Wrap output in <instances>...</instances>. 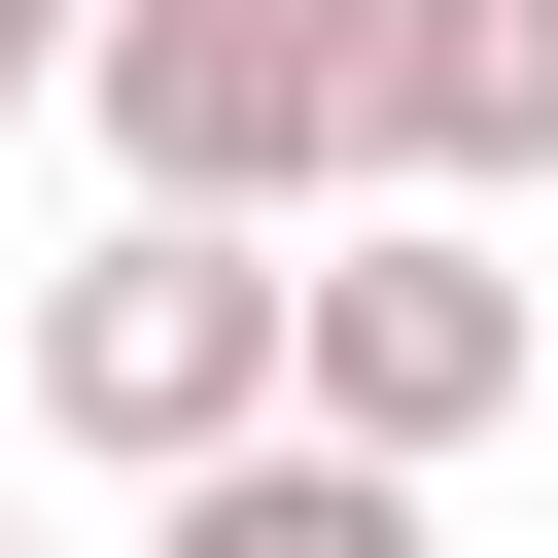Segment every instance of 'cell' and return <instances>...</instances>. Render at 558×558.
<instances>
[{"label": "cell", "instance_id": "cell-1", "mask_svg": "<svg viewBox=\"0 0 558 558\" xmlns=\"http://www.w3.org/2000/svg\"><path fill=\"white\" fill-rule=\"evenodd\" d=\"M35 418H70L105 488L244 453V418H279V244H244V209H105V244L35 279Z\"/></svg>", "mask_w": 558, "mask_h": 558}, {"label": "cell", "instance_id": "cell-2", "mask_svg": "<svg viewBox=\"0 0 558 558\" xmlns=\"http://www.w3.org/2000/svg\"><path fill=\"white\" fill-rule=\"evenodd\" d=\"M279 418H349V453H488V418H523V279H488V209H314V244H279Z\"/></svg>", "mask_w": 558, "mask_h": 558}, {"label": "cell", "instance_id": "cell-3", "mask_svg": "<svg viewBox=\"0 0 558 558\" xmlns=\"http://www.w3.org/2000/svg\"><path fill=\"white\" fill-rule=\"evenodd\" d=\"M70 105H105V174H140V209H244V244H314V209H349L314 0H105V35H70Z\"/></svg>", "mask_w": 558, "mask_h": 558}, {"label": "cell", "instance_id": "cell-4", "mask_svg": "<svg viewBox=\"0 0 558 558\" xmlns=\"http://www.w3.org/2000/svg\"><path fill=\"white\" fill-rule=\"evenodd\" d=\"M314 105H349V209H523L558 174V0H314Z\"/></svg>", "mask_w": 558, "mask_h": 558}, {"label": "cell", "instance_id": "cell-5", "mask_svg": "<svg viewBox=\"0 0 558 558\" xmlns=\"http://www.w3.org/2000/svg\"><path fill=\"white\" fill-rule=\"evenodd\" d=\"M140 558H418V453L244 418V453H174V488H140Z\"/></svg>", "mask_w": 558, "mask_h": 558}, {"label": "cell", "instance_id": "cell-6", "mask_svg": "<svg viewBox=\"0 0 558 558\" xmlns=\"http://www.w3.org/2000/svg\"><path fill=\"white\" fill-rule=\"evenodd\" d=\"M70 35H105V0H0V105H35V70H70Z\"/></svg>", "mask_w": 558, "mask_h": 558}]
</instances>
